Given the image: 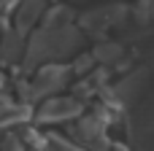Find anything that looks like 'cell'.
Masks as SVG:
<instances>
[{"mask_svg":"<svg viewBox=\"0 0 154 151\" xmlns=\"http://www.w3.org/2000/svg\"><path fill=\"white\" fill-rule=\"evenodd\" d=\"M43 11V3L41 0H30V3H24L22 5V11H19V24L24 27V24H32L35 22V16Z\"/></svg>","mask_w":154,"mask_h":151,"instance_id":"cell-4","label":"cell"},{"mask_svg":"<svg viewBox=\"0 0 154 151\" xmlns=\"http://www.w3.org/2000/svg\"><path fill=\"white\" fill-rule=\"evenodd\" d=\"M111 151H130V149H127V146H111ZM133 151H135V149H133Z\"/></svg>","mask_w":154,"mask_h":151,"instance_id":"cell-5","label":"cell"},{"mask_svg":"<svg viewBox=\"0 0 154 151\" xmlns=\"http://www.w3.org/2000/svg\"><path fill=\"white\" fill-rule=\"evenodd\" d=\"M122 54H125V49L119 43H114V41H103V43L95 46V59L103 62V65H111V62L122 59Z\"/></svg>","mask_w":154,"mask_h":151,"instance_id":"cell-3","label":"cell"},{"mask_svg":"<svg viewBox=\"0 0 154 151\" xmlns=\"http://www.w3.org/2000/svg\"><path fill=\"white\" fill-rule=\"evenodd\" d=\"M79 113H81V103L79 100H70V97H62V100H49L41 108L38 119L41 122H65V119L79 116Z\"/></svg>","mask_w":154,"mask_h":151,"instance_id":"cell-1","label":"cell"},{"mask_svg":"<svg viewBox=\"0 0 154 151\" xmlns=\"http://www.w3.org/2000/svg\"><path fill=\"white\" fill-rule=\"evenodd\" d=\"M143 84H146V70H138V73L127 76L122 84H116V97H119L122 103H133L135 95L143 89Z\"/></svg>","mask_w":154,"mask_h":151,"instance_id":"cell-2","label":"cell"}]
</instances>
